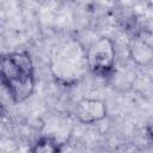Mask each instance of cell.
Segmentation results:
<instances>
[{
    "mask_svg": "<svg viewBox=\"0 0 153 153\" xmlns=\"http://www.w3.org/2000/svg\"><path fill=\"white\" fill-rule=\"evenodd\" d=\"M0 82L14 103H23L32 96L36 78L29 51H11L0 55Z\"/></svg>",
    "mask_w": 153,
    "mask_h": 153,
    "instance_id": "1",
    "label": "cell"
},
{
    "mask_svg": "<svg viewBox=\"0 0 153 153\" xmlns=\"http://www.w3.org/2000/svg\"><path fill=\"white\" fill-rule=\"evenodd\" d=\"M49 68L53 76L63 85L78 82L86 73V50L74 38L59 42L50 53Z\"/></svg>",
    "mask_w": 153,
    "mask_h": 153,
    "instance_id": "2",
    "label": "cell"
},
{
    "mask_svg": "<svg viewBox=\"0 0 153 153\" xmlns=\"http://www.w3.org/2000/svg\"><path fill=\"white\" fill-rule=\"evenodd\" d=\"M116 50L114 42L109 37H100L93 42L86 51L87 68L96 75L109 76L115 67Z\"/></svg>",
    "mask_w": 153,
    "mask_h": 153,
    "instance_id": "3",
    "label": "cell"
},
{
    "mask_svg": "<svg viewBox=\"0 0 153 153\" xmlns=\"http://www.w3.org/2000/svg\"><path fill=\"white\" fill-rule=\"evenodd\" d=\"M106 104L97 98H84L75 106V116L84 124H93L106 117Z\"/></svg>",
    "mask_w": 153,
    "mask_h": 153,
    "instance_id": "4",
    "label": "cell"
},
{
    "mask_svg": "<svg viewBox=\"0 0 153 153\" xmlns=\"http://www.w3.org/2000/svg\"><path fill=\"white\" fill-rule=\"evenodd\" d=\"M151 32H148V36L146 37L143 33V38L139 37L136 38L130 48L131 59L141 66H147L151 63L153 57V50H152V42H151Z\"/></svg>",
    "mask_w": 153,
    "mask_h": 153,
    "instance_id": "5",
    "label": "cell"
},
{
    "mask_svg": "<svg viewBox=\"0 0 153 153\" xmlns=\"http://www.w3.org/2000/svg\"><path fill=\"white\" fill-rule=\"evenodd\" d=\"M30 151L33 153H56L61 151V147L60 143L54 137L42 136L33 143Z\"/></svg>",
    "mask_w": 153,
    "mask_h": 153,
    "instance_id": "6",
    "label": "cell"
},
{
    "mask_svg": "<svg viewBox=\"0 0 153 153\" xmlns=\"http://www.w3.org/2000/svg\"><path fill=\"white\" fill-rule=\"evenodd\" d=\"M4 116H5V111H4V106H2V104L0 103V123L2 122V118H4Z\"/></svg>",
    "mask_w": 153,
    "mask_h": 153,
    "instance_id": "7",
    "label": "cell"
}]
</instances>
